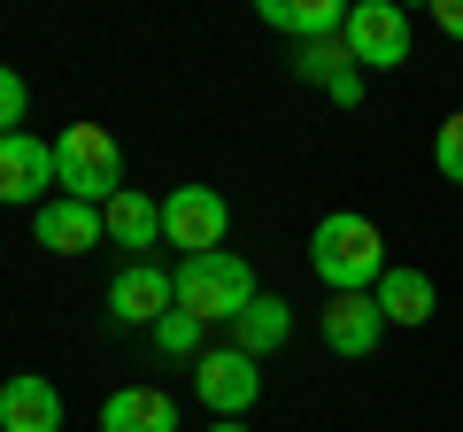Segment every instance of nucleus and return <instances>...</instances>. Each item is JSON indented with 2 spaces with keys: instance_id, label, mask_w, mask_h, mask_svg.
<instances>
[{
  "instance_id": "obj_14",
  "label": "nucleus",
  "mask_w": 463,
  "mask_h": 432,
  "mask_svg": "<svg viewBox=\"0 0 463 432\" xmlns=\"http://www.w3.org/2000/svg\"><path fill=\"white\" fill-rule=\"evenodd\" d=\"M286 340H294V301H279V294H255L248 309L232 316V348L255 355V363H263V355H279Z\"/></svg>"
},
{
  "instance_id": "obj_13",
  "label": "nucleus",
  "mask_w": 463,
  "mask_h": 432,
  "mask_svg": "<svg viewBox=\"0 0 463 432\" xmlns=\"http://www.w3.org/2000/svg\"><path fill=\"white\" fill-rule=\"evenodd\" d=\"M255 16H263L270 32H294L301 47H317V39L347 32V0H255Z\"/></svg>"
},
{
  "instance_id": "obj_12",
  "label": "nucleus",
  "mask_w": 463,
  "mask_h": 432,
  "mask_svg": "<svg viewBox=\"0 0 463 432\" xmlns=\"http://www.w3.org/2000/svg\"><path fill=\"white\" fill-rule=\"evenodd\" d=\"M100 432H178V401L163 386H116L100 401Z\"/></svg>"
},
{
  "instance_id": "obj_4",
  "label": "nucleus",
  "mask_w": 463,
  "mask_h": 432,
  "mask_svg": "<svg viewBox=\"0 0 463 432\" xmlns=\"http://www.w3.org/2000/svg\"><path fill=\"white\" fill-rule=\"evenodd\" d=\"M232 232V201L216 185H170L163 193V239L185 255H216Z\"/></svg>"
},
{
  "instance_id": "obj_10",
  "label": "nucleus",
  "mask_w": 463,
  "mask_h": 432,
  "mask_svg": "<svg viewBox=\"0 0 463 432\" xmlns=\"http://www.w3.org/2000/svg\"><path fill=\"white\" fill-rule=\"evenodd\" d=\"M379 340H386V316H379V301H371V294H332L325 301V348L332 355L364 363Z\"/></svg>"
},
{
  "instance_id": "obj_6",
  "label": "nucleus",
  "mask_w": 463,
  "mask_h": 432,
  "mask_svg": "<svg viewBox=\"0 0 463 432\" xmlns=\"http://www.w3.org/2000/svg\"><path fill=\"white\" fill-rule=\"evenodd\" d=\"M194 394H201V409H216V417H248L255 401H263V363L240 355V348H201L194 355Z\"/></svg>"
},
{
  "instance_id": "obj_18",
  "label": "nucleus",
  "mask_w": 463,
  "mask_h": 432,
  "mask_svg": "<svg viewBox=\"0 0 463 432\" xmlns=\"http://www.w3.org/2000/svg\"><path fill=\"white\" fill-rule=\"evenodd\" d=\"M432 170H440L448 185H463V108H448L440 132H432Z\"/></svg>"
},
{
  "instance_id": "obj_21",
  "label": "nucleus",
  "mask_w": 463,
  "mask_h": 432,
  "mask_svg": "<svg viewBox=\"0 0 463 432\" xmlns=\"http://www.w3.org/2000/svg\"><path fill=\"white\" fill-rule=\"evenodd\" d=\"M432 23H440L448 39H463V0H432Z\"/></svg>"
},
{
  "instance_id": "obj_7",
  "label": "nucleus",
  "mask_w": 463,
  "mask_h": 432,
  "mask_svg": "<svg viewBox=\"0 0 463 432\" xmlns=\"http://www.w3.org/2000/svg\"><path fill=\"white\" fill-rule=\"evenodd\" d=\"M170 309H178V278H170L163 263H147V255L109 278V316H116V324H147V333H155Z\"/></svg>"
},
{
  "instance_id": "obj_19",
  "label": "nucleus",
  "mask_w": 463,
  "mask_h": 432,
  "mask_svg": "<svg viewBox=\"0 0 463 432\" xmlns=\"http://www.w3.org/2000/svg\"><path fill=\"white\" fill-rule=\"evenodd\" d=\"M155 348H163V355H201V316L170 309L163 324H155Z\"/></svg>"
},
{
  "instance_id": "obj_8",
  "label": "nucleus",
  "mask_w": 463,
  "mask_h": 432,
  "mask_svg": "<svg viewBox=\"0 0 463 432\" xmlns=\"http://www.w3.org/2000/svg\"><path fill=\"white\" fill-rule=\"evenodd\" d=\"M47 185H54V139H0V201L8 209H47Z\"/></svg>"
},
{
  "instance_id": "obj_2",
  "label": "nucleus",
  "mask_w": 463,
  "mask_h": 432,
  "mask_svg": "<svg viewBox=\"0 0 463 432\" xmlns=\"http://www.w3.org/2000/svg\"><path fill=\"white\" fill-rule=\"evenodd\" d=\"M54 185L70 201H85V209H109L124 193V155H116V139L100 124H62V139H54Z\"/></svg>"
},
{
  "instance_id": "obj_11",
  "label": "nucleus",
  "mask_w": 463,
  "mask_h": 432,
  "mask_svg": "<svg viewBox=\"0 0 463 432\" xmlns=\"http://www.w3.org/2000/svg\"><path fill=\"white\" fill-rule=\"evenodd\" d=\"M0 432H62V386L39 371H16L0 386Z\"/></svg>"
},
{
  "instance_id": "obj_9",
  "label": "nucleus",
  "mask_w": 463,
  "mask_h": 432,
  "mask_svg": "<svg viewBox=\"0 0 463 432\" xmlns=\"http://www.w3.org/2000/svg\"><path fill=\"white\" fill-rule=\"evenodd\" d=\"M32 239L47 255H93L100 239H109V224H100V209H85V201L54 193L47 209H32Z\"/></svg>"
},
{
  "instance_id": "obj_1",
  "label": "nucleus",
  "mask_w": 463,
  "mask_h": 432,
  "mask_svg": "<svg viewBox=\"0 0 463 432\" xmlns=\"http://www.w3.org/2000/svg\"><path fill=\"white\" fill-rule=\"evenodd\" d=\"M309 270L325 278V294H379V278L394 263H386V239H379L371 216L332 209V216H317V232H309Z\"/></svg>"
},
{
  "instance_id": "obj_15",
  "label": "nucleus",
  "mask_w": 463,
  "mask_h": 432,
  "mask_svg": "<svg viewBox=\"0 0 463 432\" xmlns=\"http://www.w3.org/2000/svg\"><path fill=\"white\" fill-rule=\"evenodd\" d=\"M294 78L325 85V93L340 100V108H355V100H364V70H355L347 39H317V47H301V54H294Z\"/></svg>"
},
{
  "instance_id": "obj_16",
  "label": "nucleus",
  "mask_w": 463,
  "mask_h": 432,
  "mask_svg": "<svg viewBox=\"0 0 463 432\" xmlns=\"http://www.w3.org/2000/svg\"><path fill=\"white\" fill-rule=\"evenodd\" d=\"M100 224H109V248H155V239H163V201H147L139 185H124V193L100 209Z\"/></svg>"
},
{
  "instance_id": "obj_22",
  "label": "nucleus",
  "mask_w": 463,
  "mask_h": 432,
  "mask_svg": "<svg viewBox=\"0 0 463 432\" xmlns=\"http://www.w3.org/2000/svg\"><path fill=\"white\" fill-rule=\"evenodd\" d=\"M216 432H248V425H240V417H216Z\"/></svg>"
},
{
  "instance_id": "obj_20",
  "label": "nucleus",
  "mask_w": 463,
  "mask_h": 432,
  "mask_svg": "<svg viewBox=\"0 0 463 432\" xmlns=\"http://www.w3.org/2000/svg\"><path fill=\"white\" fill-rule=\"evenodd\" d=\"M24 108H32V85L0 62V139H16V132H24Z\"/></svg>"
},
{
  "instance_id": "obj_3",
  "label": "nucleus",
  "mask_w": 463,
  "mask_h": 432,
  "mask_svg": "<svg viewBox=\"0 0 463 432\" xmlns=\"http://www.w3.org/2000/svg\"><path fill=\"white\" fill-rule=\"evenodd\" d=\"M170 278H178V309L201 316V324H232V316L255 301V270L240 263L232 248H216V255H185Z\"/></svg>"
},
{
  "instance_id": "obj_17",
  "label": "nucleus",
  "mask_w": 463,
  "mask_h": 432,
  "mask_svg": "<svg viewBox=\"0 0 463 432\" xmlns=\"http://www.w3.org/2000/svg\"><path fill=\"white\" fill-rule=\"evenodd\" d=\"M371 301H379L386 324H410V333H417V324H432V278H425V270H402V263H394Z\"/></svg>"
},
{
  "instance_id": "obj_5",
  "label": "nucleus",
  "mask_w": 463,
  "mask_h": 432,
  "mask_svg": "<svg viewBox=\"0 0 463 432\" xmlns=\"http://www.w3.org/2000/svg\"><path fill=\"white\" fill-rule=\"evenodd\" d=\"M347 54H355V70H402L410 62V16H402L394 0H347Z\"/></svg>"
}]
</instances>
